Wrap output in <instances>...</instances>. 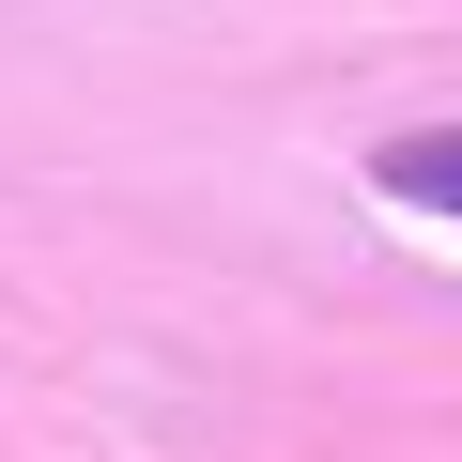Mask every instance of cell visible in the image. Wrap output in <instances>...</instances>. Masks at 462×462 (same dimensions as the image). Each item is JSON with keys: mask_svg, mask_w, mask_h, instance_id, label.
<instances>
[{"mask_svg": "<svg viewBox=\"0 0 462 462\" xmlns=\"http://www.w3.org/2000/svg\"><path fill=\"white\" fill-rule=\"evenodd\" d=\"M370 185H385L401 216H462V124H416V139H385V154H370Z\"/></svg>", "mask_w": 462, "mask_h": 462, "instance_id": "cell-1", "label": "cell"}]
</instances>
